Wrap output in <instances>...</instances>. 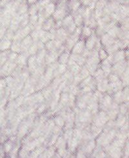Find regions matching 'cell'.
<instances>
[{
	"mask_svg": "<svg viewBox=\"0 0 129 158\" xmlns=\"http://www.w3.org/2000/svg\"><path fill=\"white\" fill-rule=\"evenodd\" d=\"M98 39L99 38L97 37V35H96L94 31L92 35L90 37H89L85 41V48L89 50V51H92V50H94L96 43L97 42Z\"/></svg>",
	"mask_w": 129,
	"mask_h": 158,
	"instance_id": "6da1fadb",
	"label": "cell"
},
{
	"mask_svg": "<svg viewBox=\"0 0 129 158\" xmlns=\"http://www.w3.org/2000/svg\"><path fill=\"white\" fill-rule=\"evenodd\" d=\"M34 44L33 40L31 35H27L21 42V52H24L28 51L29 47Z\"/></svg>",
	"mask_w": 129,
	"mask_h": 158,
	"instance_id": "7a4b0ae2",
	"label": "cell"
},
{
	"mask_svg": "<svg viewBox=\"0 0 129 158\" xmlns=\"http://www.w3.org/2000/svg\"><path fill=\"white\" fill-rule=\"evenodd\" d=\"M85 48V40H80L76 44L74 45V47L72 49L73 54H81L82 52Z\"/></svg>",
	"mask_w": 129,
	"mask_h": 158,
	"instance_id": "3957f363",
	"label": "cell"
},
{
	"mask_svg": "<svg viewBox=\"0 0 129 158\" xmlns=\"http://www.w3.org/2000/svg\"><path fill=\"white\" fill-rule=\"evenodd\" d=\"M69 35L67 34V32H66V31L61 28H58L56 31V40H58L59 41H60L62 44H64V42L66 41V40H67V38H69Z\"/></svg>",
	"mask_w": 129,
	"mask_h": 158,
	"instance_id": "277c9868",
	"label": "cell"
},
{
	"mask_svg": "<svg viewBox=\"0 0 129 158\" xmlns=\"http://www.w3.org/2000/svg\"><path fill=\"white\" fill-rule=\"evenodd\" d=\"M100 41H101V44L103 46H104L105 48L113 44L114 42H115L116 40L111 37L110 35H109L107 33H105L103 34L102 36L100 38Z\"/></svg>",
	"mask_w": 129,
	"mask_h": 158,
	"instance_id": "5b68a950",
	"label": "cell"
},
{
	"mask_svg": "<svg viewBox=\"0 0 129 158\" xmlns=\"http://www.w3.org/2000/svg\"><path fill=\"white\" fill-rule=\"evenodd\" d=\"M68 13H69V12L67 10L56 9L55 12L52 14V18L56 21H62L67 15H69Z\"/></svg>",
	"mask_w": 129,
	"mask_h": 158,
	"instance_id": "8992f818",
	"label": "cell"
},
{
	"mask_svg": "<svg viewBox=\"0 0 129 158\" xmlns=\"http://www.w3.org/2000/svg\"><path fill=\"white\" fill-rule=\"evenodd\" d=\"M81 2L79 0H70L68 2V10L72 14L76 12L81 7Z\"/></svg>",
	"mask_w": 129,
	"mask_h": 158,
	"instance_id": "52a82bcc",
	"label": "cell"
},
{
	"mask_svg": "<svg viewBox=\"0 0 129 158\" xmlns=\"http://www.w3.org/2000/svg\"><path fill=\"white\" fill-rule=\"evenodd\" d=\"M55 22L56 21L52 18H49L45 20L44 25L42 27V29L45 31H50L52 30V28H54L55 27Z\"/></svg>",
	"mask_w": 129,
	"mask_h": 158,
	"instance_id": "ba28073f",
	"label": "cell"
},
{
	"mask_svg": "<svg viewBox=\"0 0 129 158\" xmlns=\"http://www.w3.org/2000/svg\"><path fill=\"white\" fill-rule=\"evenodd\" d=\"M113 56V61L115 63H118L120 61H124L126 55H125V51L123 50H119L116 53L112 54Z\"/></svg>",
	"mask_w": 129,
	"mask_h": 158,
	"instance_id": "9c48e42d",
	"label": "cell"
},
{
	"mask_svg": "<svg viewBox=\"0 0 129 158\" xmlns=\"http://www.w3.org/2000/svg\"><path fill=\"white\" fill-rule=\"evenodd\" d=\"M12 42L10 40H9L5 38H3L0 40V51L4 52L6 51L10 48Z\"/></svg>",
	"mask_w": 129,
	"mask_h": 158,
	"instance_id": "30bf717a",
	"label": "cell"
},
{
	"mask_svg": "<svg viewBox=\"0 0 129 158\" xmlns=\"http://www.w3.org/2000/svg\"><path fill=\"white\" fill-rule=\"evenodd\" d=\"M60 55L58 54L57 51L54 52H49L48 54H47L45 56V61L47 63H51L55 62L56 60H57L59 57Z\"/></svg>",
	"mask_w": 129,
	"mask_h": 158,
	"instance_id": "8fae6325",
	"label": "cell"
},
{
	"mask_svg": "<svg viewBox=\"0 0 129 158\" xmlns=\"http://www.w3.org/2000/svg\"><path fill=\"white\" fill-rule=\"evenodd\" d=\"M73 23H74V19L73 16L67 15L61 21V27L64 28V29H66L68 27H69Z\"/></svg>",
	"mask_w": 129,
	"mask_h": 158,
	"instance_id": "7c38bea8",
	"label": "cell"
},
{
	"mask_svg": "<svg viewBox=\"0 0 129 158\" xmlns=\"http://www.w3.org/2000/svg\"><path fill=\"white\" fill-rule=\"evenodd\" d=\"M119 49L118 45L117 44L116 41H115V42L113 44H112L111 45L105 48V51H106V52L108 53V54H114V53H116L117 51H118Z\"/></svg>",
	"mask_w": 129,
	"mask_h": 158,
	"instance_id": "4fadbf2b",
	"label": "cell"
},
{
	"mask_svg": "<svg viewBox=\"0 0 129 158\" xmlns=\"http://www.w3.org/2000/svg\"><path fill=\"white\" fill-rule=\"evenodd\" d=\"M28 7L29 6H28V4L27 2H22L19 6L17 13L19 14V15H23V14L28 13Z\"/></svg>",
	"mask_w": 129,
	"mask_h": 158,
	"instance_id": "5bb4252c",
	"label": "cell"
},
{
	"mask_svg": "<svg viewBox=\"0 0 129 158\" xmlns=\"http://www.w3.org/2000/svg\"><path fill=\"white\" fill-rule=\"evenodd\" d=\"M119 31H120V28L115 25H114L106 33L109 35H110V36L112 37L113 38L116 39L118 36Z\"/></svg>",
	"mask_w": 129,
	"mask_h": 158,
	"instance_id": "9a60e30c",
	"label": "cell"
},
{
	"mask_svg": "<svg viewBox=\"0 0 129 158\" xmlns=\"http://www.w3.org/2000/svg\"><path fill=\"white\" fill-rule=\"evenodd\" d=\"M94 32V30L92 29L88 26H85L82 28L81 31V35L84 38H88L92 35V34Z\"/></svg>",
	"mask_w": 129,
	"mask_h": 158,
	"instance_id": "2e32d148",
	"label": "cell"
},
{
	"mask_svg": "<svg viewBox=\"0 0 129 158\" xmlns=\"http://www.w3.org/2000/svg\"><path fill=\"white\" fill-rule=\"evenodd\" d=\"M56 9V5L54 3L51 2L44 10L49 16H51L54 14Z\"/></svg>",
	"mask_w": 129,
	"mask_h": 158,
	"instance_id": "e0dca14e",
	"label": "cell"
},
{
	"mask_svg": "<svg viewBox=\"0 0 129 158\" xmlns=\"http://www.w3.org/2000/svg\"><path fill=\"white\" fill-rule=\"evenodd\" d=\"M56 9L65 10L69 12L68 0H58V3H57V5H56Z\"/></svg>",
	"mask_w": 129,
	"mask_h": 158,
	"instance_id": "ac0fdd59",
	"label": "cell"
},
{
	"mask_svg": "<svg viewBox=\"0 0 129 158\" xmlns=\"http://www.w3.org/2000/svg\"><path fill=\"white\" fill-rule=\"evenodd\" d=\"M70 53L68 52H64L61 54L59 56V62L61 64H65L67 63L69 58H70Z\"/></svg>",
	"mask_w": 129,
	"mask_h": 158,
	"instance_id": "d6986e66",
	"label": "cell"
},
{
	"mask_svg": "<svg viewBox=\"0 0 129 158\" xmlns=\"http://www.w3.org/2000/svg\"><path fill=\"white\" fill-rule=\"evenodd\" d=\"M10 49L11 51L17 54L21 52V43L13 41L10 46Z\"/></svg>",
	"mask_w": 129,
	"mask_h": 158,
	"instance_id": "ffe728a7",
	"label": "cell"
},
{
	"mask_svg": "<svg viewBox=\"0 0 129 158\" xmlns=\"http://www.w3.org/2000/svg\"><path fill=\"white\" fill-rule=\"evenodd\" d=\"M38 13V7L35 5V4L31 5L29 7H28V14L29 16H33L35 15Z\"/></svg>",
	"mask_w": 129,
	"mask_h": 158,
	"instance_id": "44dd1931",
	"label": "cell"
},
{
	"mask_svg": "<svg viewBox=\"0 0 129 158\" xmlns=\"http://www.w3.org/2000/svg\"><path fill=\"white\" fill-rule=\"evenodd\" d=\"M107 3L106 0H98L95 5V9L103 10Z\"/></svg>",
	"mask_w": 129,
	"mask_h": 158,
	"instance_id": "7402d4cb",
	"label": "cell"
},
{
	"mask_svg": "<svg viewBox=\"0 0 129 158\" xmlns=\"http://www.w3.org/2000/svg\"><path fill=\"white\" fill-rule=\"evenodd\" d=\"M39 51V50L38 48L37 45L35 43H34V44L29 47L28 50V52L29 53L30 56H34L38 53V52Z\"/></svg>",
	"mask_w": 129,
	"mask_h": 158,
	"instance_id": "603a6c76",
	"label": "cell"
},
{
	"mask_svg": "<svg viewBox=\"0 0 129 158\" xmlns=\"http://www.w3.org/2000/svg\"><path fill=\"white\" fill-rule=\"evenodd\" d=\"M27 57H26L23 54H21L17 57L16 59L17 63L19 64H20V65H23V64H25L27 62Z\"/></svg>",
	"mask_w": 129,
	"mask_h": 158,
	"instance_id": "cb8c5ba5",
	"label": "cell"
},
{
	"mask_svg": "<svg viewBox=\"0 0 129 158\" xmlns=\"http://www.w3.org/2000/svg\"><path fill=\"white\" fill-rule=\"evenodd\" d=\"M98 55H99L100 61L101 60L103 61V60H105L107 57H108V53L106 52V51L105 49H103V48L99 50V51H98Z\"/></svg>",
	"mask_w": 129,
	"mask_h": 158,
	"instance_id": "d4e9b609",
	"label": "cell"
},
{
	"mask_svg": "<svg viewBox=\"0 0 129 158\" xmlns=\"http://www.w3.org/2000/svg\"><path fill=\"white\" fill-rule=\"evenodd\" d=\"M14 35H15V32H13L12 31L10 30L9 28L8 30H6V32H5V36H4V38L5 39H7L9 40H13V38L14 37Z\"/></svg>",
	"mask_w": 129,
	"mask_h": 158,
	"instance_id": "484cf974",
	"label": "cell"
},
{
	"mask_svg": "<svg viewBox=\"0 0 129 158\" xmlns=\"http://www.w3.org/2000/svg\"><path fill=\"white\" fill-rule=\"evenodd\" d=\"M38 14H35V15H33V16H29V23L28 24L32 25V27H34V25L38 23Z\"/></svg>",
	"mask_w": 129,
	"mask_h": 158,
	"instance_id": "4316f807",
	"label": "cell"
},
{
	"mask_svg": "<svg viewBox=\"0 0 129 158\" xmlns=\"http://www.w3.org/2000/svg\"><path fill=\"white\" fill-rule=\"evenodd\" d=\"M6 30V28L4 27H0V40L4 38Z\"/></svg>",
	"mask_w": 129,
	"mask_h": 158,
	"instance_id": "83f0119b",
	"label": "cell"
},
{
	"mask_svg": "<svg viewBox=\"0 0 129 158\" xmlns=\"http://www.w3.org/2000/svg\"><path fill=\"white\" fill-rule=\"evenodd\" d=\"M110 82H112V83H116L119 81L118 77L115 74H112L110 76Z\"/></svg>",
	"mask_w": 129,
	"mask_h": 158,
	"instance_id": "f1b7e54d",
	"label": "cell"
},
{
	"mask_svg": "<svg viewBox=\"0 0 129 158\" xmlns=\"http://www.w3.org/2000/svg\"><path fill=\"white\" fill-rule=\"evenodd\" d=\"M38 1V0H27V3L28 5H31L36 3Z\"/></svg>",
	"mask_w": 129,
	"mask_h": 158,
	"instance_id": "f546056e",
	"label": "cell"
},
{
	"mask_svg": "<svg viewBox=\"0 0 129 158\" xmlns=\"http://www.w3.org/2000/svg\"><path fill=\"white\" fill-rule=\"evenodd\" d=\"M52 2H56V1H58V0H51Z\"/></svg>",
	"mask_w": 129,
	"mask_h": 158,
	"instance_id": "4dcf8cb0",
	"label": "cell"
}]
</instances>
